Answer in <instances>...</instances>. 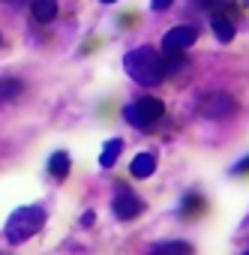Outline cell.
I'll return each mask as SVG.
<instances>
[{"instance_id": "6da1fadb", "label": "cell", "mask_w": 249, "mask_h": 255, "mask_svg": "<svg viewBox=\"0 0 249 255\" xmlns=\"http://www.w3.org/2000/svg\"><path fill=\"white\" fill-rule=\"evenodd\" d=\"M123 69H126V75L141 87H156V84L165 81V63H162V54L153 45H138V48L126 51Z\"/></svg>"}, {"instance_id": "7a4b0ae2", "label": "cell", "mask_w": 249, "mask_h": 255, "mask_svg": "<svg viewBox=\"0 0 249 255\" xmlns=\"http://www.w3.org/2000/svg\"><path fill=\"white\" fill-rule=\"evenodd\" d=\"M42 225H45V210H42V207H18V210H12V216L6 219L3 234H6V240H9L12 246H18V243L30 240Z\"/></svg>"}, {"instance_id": "3957f363", "label": "cell", "mask_w": 249, "mask_h": 255, "mask_svg": "<svg viewBox=\"0 0 249 255\" xmlns=\"http://www.w3.org/2000/svg\"><path fill=\"white\" fill-rule=\"evenodd\" d=\"M162 114H165V102L156 96H138L129 105H123V120L132 123L135 129H144V132L156 120H162Z\"/></svg>"}, {"instance_id": "277c9868", "label": "cell", "mask_w": 249, "mask_h": 255, "mask_svg": "<svg viewBox=\"0 0 249 255\" xmlns=\"http://www.w3.org/2000/svg\"><path fill=\"white\" fill-rule=\"evenodd\" d=\"M240 111V102L237 96L225 93V90H213V93H204L198 99V114L207 117V120H228Z\"/></svg>"}, {"instance_id": "5b68a950", "label": "cell", "mask_w": 249, "mask_h": 255, "mask_svg": "<svg viewBox=\"0 0 249 255\" xmlns=\"http://www.w3.org/2000/svg\"><path fill=\"white\" fill-rule=\"evenodd\" d=\"M111 210H114V216L117 219H123V222H129V219H135V216H141L144 213V201L129 189V186H117V192H114V201H111Z\"/></svg>"}, {"instance_id": "8992f818", "label": "cell", "mask_w": 249, "mask_h": 255, "mask_svg": "<svg viewBox=\"0 0 249 255\" xmlns=\"http://www.w3.org/2000/svg\"><path fill=\"white\" fill-rule=\"evenodd\" d=\"M195 39H198V30H195L192 24H177V27H171V30L162 36V48H165V51H183V48H189Z\"/></svg>"}, {"instance_id": "52a82bcc", "label": "cell", "mask_w": 249, "mask_h": 255, "mask_svg": "<svg viewBox=\"0 0 249 255\" xmlns=\"http://www.w3.org/2000/svg\"><path fill=\"white\" fill-rule=\"evenodd\" d=\"M204 213H207V198L201 192H186L183 201H180V207H177V216L186 219V222H192V219H198Z\"/></svg>"}, {"instance_id": "ba28073f", "label": "cell", "mask_w": 249, "mask_h": 255, "mask_svg": "<svg viewBox=\"0 0 249 255\" xmlns=\"http://www.w3.org/2000/svg\"><path fill=\"white\" fill-rule=\"evenodd\" d=\"M156 171V153L153 150H141L135 159H132V165H129V174L135 177V180H144V177H150Z\"/></svg>"}, {"instance_id": "9c48e42d", "label": "cell", "mask_w": 249, "mask_h": 255, "mask_svg": "<svg viewBox=\"0 0 249 255\" xmlns=\"http://www.w3.org/2000/svg\"><path fill=\"white\" fill-rule=\"evenodd\" d=\"M147 255H195V246L189 240H162L153 243Z\"/></svg>"}, {"instance_id": "30bf717a", "label": "cell", "mask_w": 249, "mask_h": 255, "mask_svg": "<svg viewBox=\"0 0 249 255\" xmlns=\"http://www.w3.org/2000/svg\"><path fill=\"white\" fill-rule=\"evenodd\" d=\"M30 15L39 24H51L57 18V0H30Z\"/></svg>"}, {"instance_id": "8fae6325", "label": "cell", "mask_w": 249, "mask_h": 255, "mask_svg": "<svg viewBox=\"0 0 249 255\" xmlns=\"http://www.w3.org/2000/svg\"><path fill=\"white\" fill-rule=\"evenodd\" d=\"M69 168H72L69 153H66V150H54V153H51V159H48V174H51L54 180H66Z\"/></svg>"}, {"instance_id": "7c38bea8", "label": "cell", "mask_w": 249, "mask_h": 255, "mask_svg": "<svg viewBox=\"0 0 249 255\" xmlns=\"http://www.w3.org/2000/svg\"><path fill=\"white\" fill-rule=\"evenodd\" d=\"M210 30L219 42H231L234 39V21H228V15H213L210 18Z\"/></svg>"}, {"instance_id": "4fadbf2b", "label": "cell", "mask_w": 249, "mask_h": 255, "mask_svg": "<svg viewBox=\"0 0 249 255\" xmlns=\"http://www.w3.org/2000/svg\"><path fill=\"white\" fill-rule=\"evenodd\" d=\"M21 93H24V81L21 78H0V102H12Z\"/></svg>"}, {"instance_id": "5bb4252c", "label": "cell", "mask_w": 249, "mask_h": 255, "mask_svg": "<svg viewBox=\"0 0 249 255\" xmlns=\"http://www.w3.org/2000/svg\"><path fill=\"white\" fill-rule=\"evenodd\" d=\"M120 150H123V141H120V138L105 141V147H102V153H99V165H102V168H111V165L117 162Z\"/></svg>"}, {"instance_id": "9a60e30c", "label": "cell", "mask_w": 249, "mask_h": 255, "mask_svg": "<svg viewBox=\"0 0 249 255\" xmlns=\"http://www.w3.org/2000/svg\"><path fill=\"white\" fill-rule=\"evenodd\" d=\"M231 174H237V177H243V174H249V156H243L240 162H234V168H231Z\"/></svg>"}, {"instance_id": "2e32d148", "label": "cell", "mask_w": 249, "mask_h": 255, "mask_svg": "<svg viewBox=\"0 0 249 255\" xmlns=\"http://www.w3.org/2000/svg\"><path fill=\"white\" fill-rule=\"evenodd\" d=\"M150 6H153V12H165L174 6V0H150Z\"/></svg>"}, {"instance_id": "e0dca14e", "label": "cell", "mask_w": 249, "mask_h": 255, "mask_svg": "<svg viewBox=\"0 0 249 255\" xmlns=\"http://www.w3.org/2000/svg\"><path fill=\"white\" fill-rule=\"evenodd\" d=\"M135 21H138V18L129 15V12H126V15H120V27H129V24H135Z\"/></svg>"}, {"instance_id": "ac0fdd59", "label": "cell", "mask_w": 249, "mask_h": 255, "mask_svg": "<svg viewBox=\"0 0 249 255\" xmlns=\"http://www.w3.org/2000/svg\"><path fill=\"white\" fill-rule=\"evenodd\" d=\"M93 219H96V216H93V210H87V213H84V216H81V225H84V228H87V225H93Z\"/></svg>"}, {"instance_id": "d6986e66", "label": "cell", "mask_w": 249, "mask_h": 255, "mask_svg": "<svg viewBox=\"0 0 249 255\" xmlns=\"http://www.w3.org/2000/svg\"><path fill=\"white\" fill-rule=\"evenodd\" d=\"M6 6H24V3H30V0H3Z\"/></svg>"}, {"instance_id": "ffe728a7", "label": "cell", "mask_w": 249, "mask_h": 255, "mask_svg": "<svg viewBox=\"0 0 249 255\" xmlns=\"http://www.w3.org/2000/svg\"><path fill=\"white\" fill-rule=\"evenodd\" d=\"M99 3H117V0H99Z\"/></svg>"}, {"instance_id": "44dd1931", "label": "cell", "mask_w": 249, "mask_h": 255, "mask_svg": "<svg viewBox=\"0 0 249 255\" xmlns=\"http://www.w3.org/2000/svg\"><path fill=\"white\" fill-rule=\"evenodd\" d=\"M0 45H3V36H0Z\"/></svg>"}, {"instance_id": "7402d4cb", "label": "cell", "mask_w": 249, "mask_h": 255, "mask_svg": "<svg viewBox=\"0 0 249 255\" xmlns=\"http://www.w3.org/2000/svg\"><path fill=\"white\" fill-rule=\"evenodd\" d=\"M201 3H204V0H201Z\"/></svg>"}]
</instances>
